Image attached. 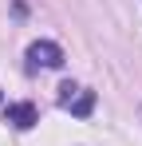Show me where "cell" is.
<instances>
[{"instance_id":"6da1fadb","label":"cell","mask_w":142,"mask_h":146,"mask_svg":"<svg viewBox=\"0 0 142 146\" xmlns=\"http://www.w3.org/2000/svg\"><path fill=\"white\" fill-rule=\"evenodd\" d=\"M59 107L71 111L75 119H87V115L95 111V91L79 87V83H63V87H59Z\"/></svg>"},{"instance_id":"3957f363","label":"cell","mask_w":142,"mask_h":146,"mask_svg":"<svg viewBox=\"0 0 142 146\" xmlns=\"http://www.w3.org/2000/svg\"><path fill=\"white\" fill-rule=\"evenodd\" d=\"M4 122L12 130H32L40 122V111H36V103H8L4 107Z\"/></svg>"},{"instance_id":"7a4b0ae2","label":"cell","mask_w":142,"mask_h":146,"mask_svg":"<svg viewBox=\"0 0 142 146\" xmlns=\"http://www.w3.org/2000/svg\"><path fill=\"white\" fill-rule=\"evenodd\" d=\"M24 59H28V71H40V67H63V48L51 44V40H36V44H28Z\"/></svg>"}]
</instances>
